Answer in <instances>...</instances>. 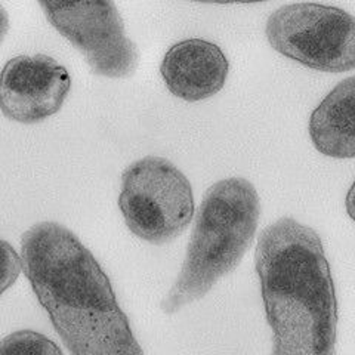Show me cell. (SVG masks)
<instances>
[{"label": "cell", "mask_w": 355, "mask_h": 355, "mask_svg": "<svg viewBox=\"0 0 355 355\" xmlns=\"http://www.w3.org/2000/svg\"><path fill=\"white\" fill-rule=\"evenodd\" d=\"M19 258L71 355H144L107 274L70 230L57 222L33 225Z\"/></svg>", "instance_id": "6da1fadb"}, {"label": "cell", "mask_w": 355, "mask_h": 355, "mask_svg": "<svg viewBox=\"0 0 355 355\" xmlns=\"http://www.w3.org/2000/svg\"><path fill=\"white\" fill-rule=\"evenodd\" d=\"M254 259L272 355H336L338 301L317 232L280 218L261 232Z\"/></svg>", "instance_id": "7a4b0ae2"}, {"label": "cell", "mask_w": 355, "mask_h": 355, "mask_svg": "<svg viewBox=\"0 0 355 355\" xmlns=\"http://www.w3.org/2000/svg\"><path fill=\"white\" fill-rule=\"evenodd\" d=\"M261 202L243 178H228L205 193L180 275L160 304L166 314L206 296L214 284L236 270L258 228Z\"/></svg>", "instance_id": "3957f363"}, {"label": "cell", "mask_w": 355, "mask_h": 355, "mask_svg": "<svg viewBox=\"0 0 355 355\" xmlns=\"http://www.w3.org/2000/svg\"><path fill=\"white\" fill-rule=\"evenodd\" d=\"M119 207L133 234L164 244L191 224L193 188L175 164L150 155L133 162L121 175Z\"/></svg>", "instance_id": "277c9868"}, {"label": "cell", "mask_w": 355, "mask_h": 355, "mask_svg": "<svg viewBox=\"0 0 355 355\" xmlns=\"http://www.w3.org/2000/svg\"><path fill=\"white\" fill-rule=\"evenodd\" d=\"M265 35L274 51L326 73L355 70V17L347 10L293 3L272 12Z\"/></svg>", "instance_id": "5b68a950"}, {"label": "cell", "mask_w": 355, "mask_h": 355, "mask_svg": "<svg viewBox=\"0 0 355 355\" xmlns=\"http://www.w3.org/2000/svg\"><path fill=\"white\" fill-rule=\"evenodd\" d=\"M61 36L79 51L92 73L123 79L138 67V49L113 0H37Z\"/></svg>", "instance_id": "8992f818"}, {"label": "cell", "mask_w": 355, "mask_h": 355, "mask_svg": "<svg viewBox=\"0 0 355 355\" xmlns=\"http://www.w3.org/2000/svg\"><path fill=\"white\" fill-rule=\"evenodd\" d=\"M71 89V77L44 53L19 55L0 71V110L9 120L33 125L61 110Z\"/></svg>", "instance_id": "52a82bcc"}, {"label": "cell", "mask_w": 355, "mask_h": 355, "mask_svg": "<svg viewBox=\"0 0 355 355\" xmlns=\"http://www.w3.org/2000/svg\"><path fill=\"white\" fill-rule=\"evenodd\" d=\"M230 62L218 44L203 39L178 42L166 52L160 65L172 95L188 103L216 95L225 85Z\"/></svg>", "instance_id": "ba28073f"}, {"label": "cell", "mask_w": 355, "mask_h": 355, "mask_svg": "<svg viewBox=\"0 0 355 355\" xmlns=\"http://www.w3.org/2000/svg\"><path fill=\"white\" fill-rule=\"evenodd\" d=\"M309 137L327 157H355V76L338 83L313 111Z\"/></svg>", "instance_id": "9c48e42d"}, {"label": "cell", "mask_w": 355, "mask_h": 355, "mask_svg": "<svg viewBox=\"0 0 355 355\" xmlns=\"http://www.w3.org/2000/svg\"><path fill=\"white\" fill-rule=\"evenodd\" d=\"M0 355H62L60 347L35 330H18L0 340Z\"/></svg>", "instance_id": "30bf717a"}, {"label": "cell", "mask_w": 355, "mask_h": 355, "mask_svg": "<svg viewBox=\"0 0 355 355\" xmlns=\"http://www.w3.org/2000/svg\"><path fill=\"white\" fill-rule=\"evenodd\" d=\"M22 270L21 258L14 248L0 239V295L12 286Z\"/></svg>", "instance_id": "8fae6325"}, {"label": "cell", "mask_w": 355, "mask_h": 355, "mask_svg": "<svg viewBox=\"0 0 355 355\" xmlns=\"http://www.w3.org/2000/svg\"><path fill=\"white\" fill-rule=\"evenodd\" d=\"M193 2L230 5V3H259V2H266V0H193Z\"/></svg>", "instance_id": "7c38bea8"}, {"label": "cell", "mask_w": 355, "mask_h": 355, "mask_svg": "<svg viewBox=\"0 0 355 355\" xmlns=\"http://www.w3.org/2000/svg\"><path fill=\"white\" fill-rule=\"evenodd\" d=\"M347 212L351 216V219L355 222V181L347 194Z\"/></svg>", "instance_id": "4fadbf2b"}, {"label": "cell", "mask_w": 355, "mask_h": 355, "mask_svg": "<svg viewBox=\"0 0 355 355\" xmlns=\"http://www.w3.org/2000/svg\"><path fill=\"white\" fill-rule=\"evenodd\" d=\"M8 28H9L8 14H6V10L2 6H0V43H2L3 37L6 36Z\"/></svg>", "instance_id": "5bb4252c"}]
</instances>
